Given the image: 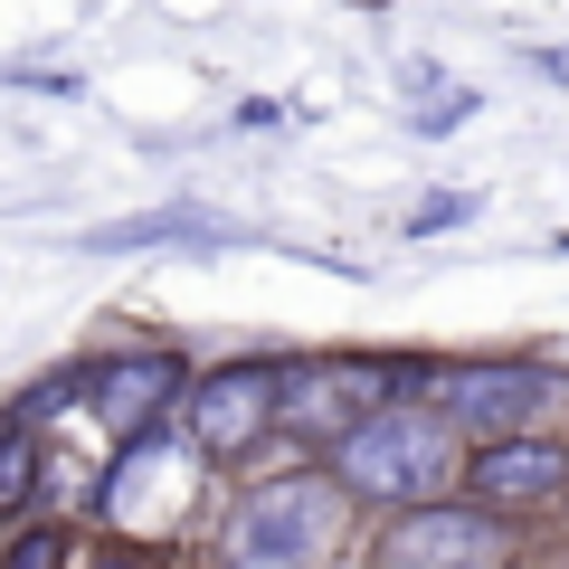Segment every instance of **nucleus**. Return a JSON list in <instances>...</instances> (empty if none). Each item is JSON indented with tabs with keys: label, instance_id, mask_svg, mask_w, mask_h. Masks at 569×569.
Returning <instances> with one entry per match:
<instances>
[{
	"label": "nucleus",
	"instance_id": "nucleus-1",
	"mask_svg": "<svg viewBox=\"0 0 569 569\" xmlns=\"http://www.w3.org/2000/svg\"><path fill=\"white\" fill-rule=\"evenodd\" d=\"M456 466H466V437L427 399H370L332 437L323 475L342 485L351 512H399V503H427V493H456Z\"/></svg>",
	"mask_w": 569,
	"mask_h": 569
},
{
	"label": "nucleus",
	"instance_id": "nucleus-2",
	"mask_svg": "<svg viewBox=\"0 0 569 569\" xmlns=\"http://www.w3.org/2000/svg\"><path fill=\"white\" fill-rule=\"evenodd\" d=\"M351 531V503L323 466H295V475H257L238 503L219 512L209 531V560L219 569H323Z\"/></svg>",
	"mask_w": 569,
	"mask_h": 569
},
{
	"label": "nucleus",
	"instance_id": "nucleus-3",
	"mask_svg": "<svg viewBox=\"0 0 569 569\" xmlns=\"http://www.w3.org/2000/svg\"><path fill=\"white\" fill-rule=\"evenodd\" d=\"M200 485H209V456L190 447L171 418H152L142 437H123L114 466L96 475V522L114 541H171V531L200 512Z\"/></svg>",
	"mask_w": 569,
	"mask_h": 569
},
{
	"label": "nucleus",
	"instance_id": "nucleus-4",
	"mask_svg": "<svg viewBox=\"0 0 569 569\" xmlns=\"http://www.w3.org/2000/svg\"><path fill=\"white\" fill-rule=\"evenodd\" d=\"M427 380H437V361H418V351H323V361H284L276 437L332 447L370 399H427Z\"/></svg>",
	"mask_w": 569,
	"mask_h": 569
},
{
	"label": "nucleus",
	"instance_id": "nucleus-5",
	"mask_svg": "<svg viewBox=\"0 0 569 569\" xmlns=\"http://www.w3.org/2000/svg\"><path fill=\"white\" fill-rule=\"evenodd\" d=\"M512 560H522V522L485 512L475 493L399 503L370 541V569H512Z\"/></svg>",
	"mask_w": 569,
	"mask_h": 569
},
{
	"label": "nucleus",
	"instance_id": "nucleus-6",
	"mask_svg": "<svg viewBox=\"0 0 569 569\" xmlns=\"http://www.w3.org/2000/svg\"><path fill=\"white\" fill-rule=\"evenodd\" d=\"M276 389H284V361H219L200 380H181L171 427H181L209 466H247L276 437Z\"/></svg>",
	"mask_w": 569,
	"mask_h": 569
},
{
	"label": "nucleus",
	"instance_id": "nucleus-7",
	"mask_svg": "<svg viewBox=\"0 0 569 569\" xmlns=\"http://www.w3.org/2000/svg\"><path fill=\"white\" fill-rule=\"evenodd\" d=\"M560 370L541 361H437V380H427V408L456 427V437H512V427H541L550 408H560Z\"/></svg>",
	"mask_w": 569,
	"mask_h": 569
},
{
	"label": "nucleus",
	"instance_id": "nucleus-8",
	"mask_svg": "<svg viewBox=\"0 0 569 569\" xmlns=\"http://www.w3.org/2000/svg\"><path fill=\"white\" fill-rule=\"evenodd\" d=\"M456 493H475L503 522H531V512L569 503V447L550 427H512V437H475L466 466H456Z\"/></svg>",
	"mask_w": 569,
	"mask_h": 569
},
{
	"label": "nucleus",
	"instance_id": "nucleus-9",
	"mask_svg": "<svg viewBox=\"0 0 569 569\" xmlns=\"http://www.w3.org/2000/svg\"><path fill=\"white\" fill-rule=\"evenodd\" d=\"M181 380H190V370H181V351H114V361H96V370H86V389H77V399H86V418H96L104 437L123 447V437H142L152 418H171Z\"/></svg>",
	"mask_w": 569,
	"mask_h": 569
},
{
	"label": "nucleus",
	"instance_id": "nucleus-10",
	"mask_svg": "<svg viewBox=\"0 0 569 569\" xmlns=\"http://www.w3.org/2000/svg\"><path fill=\"white\" fill-rule=\"evenodd\" d=\"M247 228L238 219H219V209H200V200H162V209H133V219H104V228H86V257H133V247H238Z\"/></svg>",
	"mask_w": 569,
	"mask_h": 569
},
{
	"label": "nucleus",
	"instance_id": "nucleus-11",
	"mask_svg": "<svg viewBox=\"0 0 569 569\" xmlns=\"http://www.w3.org/2000/svg\"><path fill=\"white\" fill-rule=\"evenodd\" d=\"M39 427L29 418H0V522H10V512H29L39 503Z\"/></svg>",
	"mask_w": 569,
	"mask_h": 569
},
{
	"label": "nucleus",
	"instance_id": "nucleus-12",
	"mask_svg": "<svg viewBox=\"0 0 569 569\" xmlns=\"http://www.w3.org/2000/svg\"><path fill=\"white\" fill-rule=\"evenodd\" d=\"M67 550H77V531L29 522V531H10V541H0V569H67Z\"/></svg>",
	"mask_w": 569,
	"mask_h": 569
},
{
	"label": "nucleus",
	"instance_id": "nucleus-13",
	"mask_svg": "<svg viewBox=\"0 0 569 569\" xmlns=\"http://www.w3.org/2000/svg\"><path fill=\"white\" fill-rule=\"evenodd\" d=\"M466 219H475V200H466V190H437V200H427L418 219H408V238H447V228H466Z\"/></svg>",
	"mask_w": 569,
	"mask_h": 569
},
{
	"label": "nucleus",
	"instance_id": "nucleus-14",
	"mask_svg": "<svg viewBox=\"0 0 569 569\" xmlns=\"http://www.w3.org/2000/svg\"><path fill=\"white\" fill-rule=\"evenodd\" d=\"M67 569H162L152 550H67Z\"/></svg>",
	"mask_w": 569,
	"mask_h": 569
}]
</instances>
